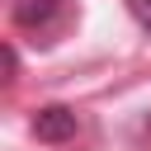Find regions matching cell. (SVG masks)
<instances>
[{
    "label": "cell",
    "mask_w": 151,
    "mask_h": 151,
    "mask_svg": "<svg viewBox=\"0 0 151 151\" xmlns=\"http://www.w3.org/2000/svg\"><path fill=\"white\" fill-rule=\"evenodd\" d=\"M76 127H80V118H76V109H66V104H47V109L33 113V132H38V142H71Z\"/></svg>",
    "instance_id": "obj_1"
},
{
    "label": "cell",
    "mask_w": 151,
    "mask_h": 151,
    "mask_svg": "<svg viewBox=\"0 0 151 151\" xmlns=\"http://www.w3.org/2000/svg\"><path fill=\"white\" fill-rule=\"evenodd\" d=\"M57 9H61V0H14V24L19 28H42Z\"/></svg>",
    "instance_id": "obj_2"
},
{
    "label": "cell",
    "mask_w": 151,
    "mask_h": 151,
    "mask_svg": "<svg viewBox=\"0 0 151 151\" xmlns=\"http://www.w3.org/2000/svg\"><path fill=\"white\" fill-rule=\"evenodd\" d=\"M127 9H132V19L142 28H151V0H127Z\"/></svg>",
    "instance_id": "obj_3"
},
{
    "label": "cell",
    "mask_w": 151,
    "mask_h": 151,
    "mask_svg": "<svg viewBox=\"0 0 151 151\" xmlns=\"http://www.w3.org/2000/svg\"><path fill=\"white\" fill-rule=\"evenodd\" d=\"M14 71H19V57H14V47H5V80H14Z\"/></svg>",
    "instance_id": "obj_4"
}]
</instances>
